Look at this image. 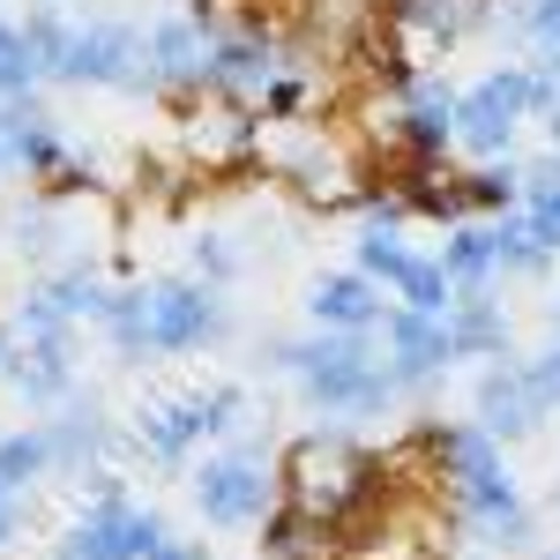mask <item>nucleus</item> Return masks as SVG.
<instances>
[{
    "label": "nucleus",
    "mask_w": 560,
    "mask_h": 560,
    "mask_svg": "<svg viewBox=\"0 0 560 560\" xmlns=\"http://www.w3.org/2000/svg\"><path fill=\"white\" fill-rule=\"evenodd\" d=\"M75 90H150V31L128 15H97L75 23V52H68V75Z\"/></svg>",
    "instance_id": "9"
},
{
    "label": "nucleus",
    "mask_w": 560,
    "mask_h": 560,
    "mask_svg": "<svg viewBox=\"0 0 560 560\" xmlns=\"http://www.w3.org/2000/svg\"><path fill=\"white\" fill-rule=\"evenodd\" d=\"M306 97H314L306 75H269L255 105H261V120H277V128H284V120H300V113H306Z\"/></svg>",
    "instance_id": "29"
},
{
    "label": "nucleus",
    "mask_w": 560,
    "mask_h": 560,
    "mask_svg": "<svg viewBox=\"0 0 560 560\" xmlns=\"http://www.w3.org/2000/svg\"><path fill=\"white\" fill-rule=\"evenodd\" d=\"M187 493H195L210 530H261V516L284 501V464L261 441H224L217 456L195 464Z\"/></svg>",
    "instance_id": "4"
},
{
    "label": "nucleus",
    "mask_w": 560,
    "mask_h": 560,
    "mask_svg": "<svg viewBox=\"0 0 560 560\" xmlns=\"http://www.w3.org/2000/svg\"><path fill=\"white\" fill-rule=\"evenodd\" d=\"M23 38H31V52H38V75H45V83H60V75H68V52H75V23L45 0V8L23 15Z\"/></svg>",
    "instance_id": "23"
},
{
    "label": "nucleus",
    "mask_w": 560,
    "mask_h": 560,
    "mask_svg": "<svg viewBox=\"0 0 560 560\" xmlns=\"http://www.w3.org/2000/svg\"><path fill=\"white\" fill-rule=\"evenodd\" d=\"M0 173H15V150H8V120H0Z\"/></svg>",
    "instance_id": "35"
},
{
    "label": "nucleus",
    "mask_w": 560,
    "mask_h": 560,
    "mask_svg": "<svg viewBox=\"0 0 560 560\" xmlns=\"http://www.w3.org/2000/svg\"><path fill=\"white\" fill-rule=\"evenodd\" d=\"M150 560H210V538H187V530L165 523V538L150 546Z\"/></svg>",
    "instance_id": "33"
},
{
    "label": "nucleus",
    "mask_w": 560,
    "mask_h": 560,
    "mask_svg": "<svg viewBox=\"0 0 560 560\" xmlns=\"http://www.w3.org/2000/svg\"><path fill=\"white\" fill-rule=\"evenodd\" d=\"M546 560H553V553H546Z\"/></svg>",
    "instance_id": "39"
},
{
    "label": "nucleus",
    "mask_w": 560,
    "mask_h": 560,
    "mask_svg": "<svg viewBox=\"0 0 560 560\" xmlns=\"http://www.w3.org/2000/svg\"><path fill=\"white\" fill-rule=\"evenodd\" d=\"M158 538H165V516L128 501L120 471H90V501L60 530V553L52 560H150Z\"/></svg>",
    "instance_id": "6"
},
{
    "label": "nucleus",
    "mask_w": 560,
    "mask_h": 560,
    "mask_svg": "<svg viewBox=\"0 0 560 560\" xmlns=\"http://www.w3.org/2000/svg\"><path fill=\"white\" fill-rule=\"evenodd\" d=\"M509 31H516L530 52H560V0H516V8H509Z\"/></svg>",
    "instance_id": "28"
},
{
    "label": "nucleus",
    "mask_w": 560,
    "mask_h": 560,
    "mask_svg": "<svg viewBox=\"0 0 560 560\" xmlns=\"http://www.w3.org/2000/svg\"><path fill=\"white\" fill-rule=\"evenodd\" d=\"M546 142H553V150H560V113H546Z\"/></svg>",
    "instance_id": "36"
},
{
    "label": "nucleus",
    "mask_w": 560,
    "mask_h": 560,
    "mask_svg": "<svg viewBox=\"0 0 560 560\" xmlns=\"http://www.w3.org/2000/svg\"><path fill=\"white\" fill-rule=\"evenodd\" d=\"M419 448L433 456V478H441V501H448V523L471 530L478 546H501V553H523L538 538V516L523 509L516 471L501 456V441L478 427H419Z\"/></svg>",
    "instance_id": "1"
},
{
    "label": "nucleus",
    "mask_w": 560,
    "mask_h": 560,
    "mask_svg": "<svg viewBox=\"0 0 560 560\" xmlns=\"http://www.w3.org/2000/svg\"><path fill=\"white\" fill-rule=\"evenodd\" d=\"M448 322V351L456 359H478V366H493V359H509V306L493 300V292H456V306L441 314Z\"/></svg>",
    "instance_id": "17"
},
{
    "label": "nucleus",
    "mask_w": 560,
    "mask_h": 560,
    "mask_svg": "<svg viewBox=\"0 0 560 560\" xmlns=\"http://www.w3.org/2000/svg\"><path fill=\"white\" fill-rule=\"evenodd\" d=\"M553 329H560V292H553Z\"/></svg>",
    "instance_id": "38"
},
{
    "label": "nucleus",
    "mask_w": 560,
    "mask_h": 560,
    "mask_svg": "<svg viewBox=\"0 0 560 560\" xmlns=\"http://www.w3.org/2000/svg\"><path fill=\"white\" fill-rule=\"evenodd\" d=\"M261 553L269 560H329L337 553V530L314 516V509H300V501H277L261 516Z\"/></svg>",
    "instance_id": "19"
},
{
    "label": "nucleus",
    "mask_w": 560,
    "mask_h": 560,
    "mask_svg": "<svg viewBox=\"0 0 560 560\" xmlns=\"http://www.w3.org/2000/svg\"><path fill=\"white\" fill-rule=\"evenodd\" d=\"M523 120H530V60H501L456 90V150H471L478 165L509 158Z\"/></svg>",
    "instance_id": "8"
},
{
    "label": "nucleus",
    "mask_w": 560,
    "mask_h": 560,
    "mask_svg": "<svg viewBox=\"0 0 560 560\" xmlns=\"http://www.w3.org/2000/svg\"><path fill=\"white\" fill-rule=\"evenodd\" d=\"M187 255H195V277H210V284H232V277H240V255L224 247V232H202Z\"/></svg>",
    "instance_id": "31"
},
{
    "label": "nucleus",
    "mask_w": 560,
    "mask_h": 560,
    "mask_svg": "<svg viewBox=\"0 0 560 560\" xmlns=\"http://www.w3.org/2000/svg\"><path fill=\"white\" fill-rule=\"evenodd\" d=\"M284 501H300V509H314V516L329 523V530H345V523L374 516V501L388 493V464L374 456V448H359L345 427H314L300 433L284 456Z\"/></svg>",
    "instance_id": "3"
},
{
    "label": "nucleus",
    "mask_w": 560,
    "mask_h": 560,
    "mask_svg": "<svg viewBox=\"0 0 560 560\" xmlns=\"http://www.w3.org/2000/svg\"><path fill=\"white\" fill-rule=\"evenodd\" d=\"M15 530H23V493H15V486L0 478V553L15 546Z\"/></svg>",
    "instance_id": "34"
},
{
    "label": "nucleus",
    "mask_w": 560,
    "mask_h": 560,
    "mask_svg": "<svg viewBox=\"0 0 560 560\" xmlns=\"http://www.w3.org/2000/svg\"><path fill=\"white\" fill-rule=\"evenodd\" d=\"M269 366L292 374L306 404L322 419H382L404 388L388 382V366L374 359V337L359 329H306V337H269Z\"/></svg>",
    "instance_id": "2"
},
{
    "label": "nucleus",
    "mask_w": 560,
    "mask_h": 560,
    "mask_svg": "<svg viewBox=\"0 0 560 560\" xmlns=\"http://www.w3.org/2000/svg\"><path fill=\"white\" fill-rule=\"evenodd\" d=\"M52 471V448H45V427H23V433H0V478L23 493Z\"/></svg>",
    "instance_id": "27"
},
{
    "label": "nucleus",
    "mask_w": 560,
    "mask_h": 560,
    "mask_svg": "<svg viewBox=\"0 0 560 560\" xmlns=\"http://www.w3.org/2000/svg\"><path fill=\"white\" fill-rule=\"evenodd\" d=\"M553 560H560V553H553Z\"/></svg>",
    "instance_id": "41"
},
{
    "label": "nucleus",
    "mask_w": 560,
    "mask_h": 560,
    "mask_svg": "<svg viewBox=\"0 0 560 560\" xmlns=\"http://www.w3.org/2000/svg\"><path fill=\"white\" fill-rule=\"evenodd\" d=\"M553 501H560V493H553Z\"/></svg>",
    "instance_id": "40"
},
{
    "label": "nucleus",
    "mask_w": 560,
    "mask_h": 560,
    "mask_svg": "<svg viewBox=\"0 0 560 560\" xmlns=\"http://www.w3.org/2000/svg\"><path fill=\"white\" fill-rule=\"evenodd\" d=\"M411 255H419V247H411L404 232H388V224H366V232L351 240V269H366L382 292H396V277H404V261H411Z\"/></svg>",
    "instance_id": "24"
},
{
    "label": "nucleus",
    "mask_w": 560,
    "mask_h": 560,
    "mask_svg": "<svg viewBox=\"0 0 560 560\" xmlns=\"http://www.w3.org/2000/svg\"><path fill=\"white\" fill-rule=\"evenodd\" d=\"M277 75V31L261 23H217L210 31V97H261V83Z\"/></svg>",
    "instance_id": "11"
},
{
    "label": "nucleus",
    "mask_w": 560,
    "mask_h": 560,
    "mask_svg": "<svg viewBox=\"0 0 560 560\" xmlns=\"http://www.w3.org/2000/svg\"><path fill=\"white\" fill-rule=\"evenodd\" d=\"M261 128H269V120H261V105H247V97H224L210 120H195V128H187V142H195L202 158H247V150L261 142Z\"/></svg>",
    "instance_id": "20"
},
{
    "label": "nucleus",
    "mask_w": 560,
    "mask_h": 560,
    "mask_svg": "<svg viewBox=\"0 0 560 560\" xmlns=\"http://www.w3.org/2000/svg\"><path fill=\"white\" fill-rule=\"evenodd\" d=\"M441 269L456 292H493L501 277V247H493V217H464L441 232Z\"/></svg>",
    "instance_id": "18"
},
{
    "label": "nucleus",
    "mask_w": 560,
    "mask_h": 560,
    "mask_svg": "<svg viewBox=\"0 0 560 560\" xmlns=\"http://www.w3.org/2000/svg\"><path fill=\"white\" fill-rule=\"evenodd\" d=\"M8 351H15V329H0V366H8Z\"/></svg>",
    "instance_id": "37"
},
{
    "label": "nucleus",
    "mask_w": 560,
    "mask_h": 560,
    "mask_svg": "<svg viewBox=\"0 0 560 560\" xmlns=\"http://www.w3.org/2000/svg\"><path fill=\"white\" fill-rule=\"evenodd\" d=\"M247 382H217V388H179V396H150L142 411H135L128 441L150 456V464H187L202 441L217 433H232L247 419Z\"/></svg>",
    "instance_id": "5"
},
{
    "label": "nucleus",
    "mask_w": 560,
    "mask_h": 560,
    "mask_svg": "<svg viewBox=\"0 0 560 560\" xmlns=\"http://www.w3.org/2000/svg\"><path fill=\"white\" fill-rule=\"evenodd\" d=\"M0 374L15 382V396L31 411H60L75 396V337H15Z\"/></svg>",
    "instance_id": "13"
},
{
    "label": "nucleus",
    "mask_w": 560,
    "mask_h": 560,
    "mask_svg": "<svg viewBox=\"0 0 560 560\" xmlns=\"http://www.w3.org/2000/svg\"><path fill=\"white\" fill-rule=\"evenodd\" d=\"M523 366H530V388H538V404H546V411H560V337L538 351V359H523Z\"/></svg>",
    "instance_id": "32"
},
{
    "label": "nucleus",
    "mask_w": 560,
    "mask_h": 560,
    "mask_svg": "<svg viewBox=\"0 0 560 560\" xmlns=\"http://www.w3.org/2000/svg\"><path fill=\"white\" fill-rule=\"evenodd\" d=\"M388 306L396 300H388L366 269H329V277L306 284V322H314V329H359V337H374Z\"/></svg>",
    "instance_id": "14"
},
{
    "label": "nucleus",
    "mask_w": 560,
    "mask_h": 560,
    "mask_svg": "<svg viewBox=\"0 0 560 560\" xmlns=\"http://www.w3.org/2000/svg\"><path fill=\"white\" fill-rule=\"evenodd\" d=\"M471 419L493 441H523V433H538L553 411L538 404V388H530V366L523 359H493L486 374H478V388H471Z\"/></svg>",
    "instance_id": "12"
},
{
    "label": "nucleus",
    "mask_w": 560,
    "mask_h": 560,
    "mask_svg": "<svg viewBox=\"0 0 560 560\" xmlns=\"http://www.w3.org/2000/svg\"><path fill=\"white\" fill-rule=\"evenodd\" d=\"M210 83V23H195L187 8L150 23V90H202Z\"/></svg>",
    "instance_id": "16"
},
{
    "label": "nucleus",
    "mask_w": 560,
    "mask_h": 560,
    "mask_svg": "<svg viewBox=\"0 0 560 560\" xmlns=\"http://www.w3.org/2000/svg\"><path fill=\"white\" fill-rule=\"evenodd\" d=\"M388 300H396V306H411V314H448V306H456V284H448L441 255H411Z\"/></svg>",
    "instance_id": "22"
},
{
    "label": "nucleus",
    "mask_w": 560,
    "mask_h": 560,
    "mask_svg": "<svg viewBox=\"0 0 560 560\" xmlns=\"http://www.w3.org/2000/svg\"><path fill=\"white\" fill-rule=\"evenodd\" d=\"M516 217L560 255V179H553V187H523V210Z\"/></svg>",
    "instance_id": "30"
},
{
    "label": "nucleus",
    "mask_w": 560,
    "mask_h": 560,
    "mask_svg": "<svg viewBox=\"0 0 560 560\" xmlns=\"http://www.w3.org/2000/svg\"><path fill=\"white\" fill-rule=\"evenodd\" d=\"M382 366H388V382L404 388V396L433 388L448 366H456L448 322H441V314H411V306H388L382 314Z\"/></svg>",
    "instance_id": "10"
},
{
    "label": "nucleus",
    "mask_w": 560,
    "mask_h": 560,
    "mask_svg": "<svg viewBox=\"0 0 560 560\" xmlns=\"http://www.w3.org/2000/svg\"><path fill=\"white\" fill-rule=\"evenodd\" d=\"M45 448H52V471L90 478V471H113L105 456L120 448V433L97 419V404H90V396H68V404L45 419Z\"/></svg>",
    "instance_id": "15"
},
{
    "label": "nucleus",
    "mask_w": 560,
    "mask_h": 560,
    "mask_svg": "<svg viewBox=\"0 0 560 560\" xmlns=\"http://www.w3.org/2000/svg\"><path fill=\"white\" fill-rule=\"evenodd\" d=\"M45 75H38V52L23 38V23H8L0 15V105H15V97H31Z\"/></svg>",
    "instance_id": "26"
},
{
    "label": "nucleus",
    "mask_w": 560,
    "mask_h": 560,
    "mask_svg": "<svg viewBox=\"0 0 560 560\" xmlns=\"http://www.w3.org/2000/svg\"><path fill=\"white\" fill-rule=\"evenodd\" d=\"M464 202H471V217H509V210H523V165H509V158L471 165V173H464Z\"/></svg>",
    "instance_id": "21"
},
{
    "label": "nucleus",
    "mask_w": 560,
    "mask_h": 560,
    "mask_svg": "<svg viewBox=\"0 0 560 560\" xmlns=\"http://www.w3.org/2000/svg\"><path fill=\"white\" fill-rule=\"evenodd\" d=\"M142 329L158 359H187V351H210L232 329V306L224 284L210 277H165V284H142Z\"/></svg>",
    "instance_id": "7"
},
{
    "label": "nucleus",
    "mask_w": 560,
    "mask_h": 560,
    "mask_svg": "<svg viewBox=\"0 0 560 560\" xmlns=\"http://www.w3.org/2000/svg\"><path fill=\"white\" fill-rule=\"evenodd\" d=\"M493 247H501V277H546V269H553V247H546L516 210L493 217Z\"/></svg>",
    "instance_id": "25"
}]
</instances>
